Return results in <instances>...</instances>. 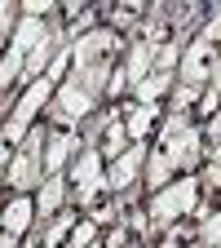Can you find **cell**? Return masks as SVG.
<instances>
[{"instance_id": "cell-2", "label": "cell", "mask_w": 221, "mask_h": 248, "mask_svg": "<svg viewBox=\"0 0 221 248\" xmlns=\"http://www.w3.org/2000/svg\"><path fill=\"white\" fill-rule=\"evenodd\" d=\"M119 49H124V36H119L111 22H106V27L98 22L93 31H84L80 40H71V80L102 98V93H106V80H111V71H115Z\"/></svg>"}, {"instance_id": "cell-7", "label": "cell", "mask_w": 221, "mask_h": 248, "mask_svg": "<svg viewBox=\"0 0 221 248\" xmlns=\"http://www.w3.org/2000/svg\"><path fill=\"white\" fill-rule=\"evenodd\" d=\"M67 182H71V195H75V204H93L98 195H111L106 191V169H102V151L98 146H80V155L71 160V169H67Z\"/></svg>"}, {"instance_id": "cell-4", "label": "cell", "mask_w": 221, "mask_h": 248, "mask_svg": "<svg viewBox=\"0 0 221 248\" xmlns=\"http://www.w3.org/2000/svg\"><path fill=\"white\" fill-rule=\"evenodd\" d=\"M44 142H49V129L36 124V129L14 146V160L5 169V182L14 186V195H31V186H40L49 177V169H44Z\"/></svg>"}, {"instance_id": "cell-17", "label": "cell", "mask_w": 221, "mask_h": 248, "mask_svg": "<svg viewBox=\"0 0 221 248\" xmlns=\"http://www.w3.org/2000/svg\"><path fill=\"white\" fill-rule=\"evenodd\" d=\"M71 231H75V208H62L53 222H49V231H44V244L49 248H62V244L71 239Z\"/></svg>"}, {"instance_id": "cell-3", "label": "cell", "mask_w": 221, "mask_h": 248, "mask_svg": "<svg viewBox=\"0 0 221 248\" xmlns=\"http://www.w3.org/2000/svg\"><path fill=\"white\" fill-rule=\"evenodd\" d=\"M199 177H191V173H177L168 186H160V191L150 195V204H146V217H150V231H168V226H177L181 217H191L195 208H199Z\"/></svg>"}, {"instance_id": "cell-25", "label": "cell", "mask_w": 221, "mask_h": 248, "mask_svg": "<svg viewBox=\"0 0 221 248\" xmlns=\"http://www.w3.org/2000/svg\"><path fill=\"white\" fill-rule=\"evenodd\" d=\"M199 31H204V36H208V40L221 49V5H217V14H208V22H204Z\"/></svg>"}, {"instance_id": "cell-10", "label": "cell", "mask_w": 221, "mask_h": 248, "mask_svg": "<svg viewBox=\"0 0 221 248\" xmlns=\"http://www.w3.org/2000/svg\"><path fill=\"white\" fill-rule=\"evenodd\" d=\"M80 138L71 129H49V142H44V169L49 173H62V164H71L75 155H80Z\"/></svg>"}, {"instance_id": "cell-19", "label": "cell", "mask_w": 221, "mask_h": 248, "mask_svg": "<svg viewBox=\"0 0 221 248\" xmlns=\"http://www.w3.org/2000/svg\"><path fill=\"white\" fill-rule=\"evenodd\" d=\"M18 5L14 0H0V49H5V40H14V31H18Z\"/></svg>"}, {"instance_id": "cell-21", "label": "cell", "mask_w": 221, "mask_h": 248, "mask_svg": "<svg viewBox=\"0 0 221 248\" xmlns=\"http://www.w3.org/2000/svg\"><path fill=\"white\" fill-rule=\"evenodd\" d=\"M177 58H181V40H168L164 49H155V71H177Z\"/></svg>"}, {"instance_id": "cell-16", "label": "cell", "mask_w": 221, "mask_h": 248, "mask_svg": "<svg viewBox=\"0 0 221 248\" xmlns=\"http://www.w3.org/2000/svg\"><path fill=\"white\" fill-rule=\"evenodd\" d=\"M62 14H67V36H75V40L84 36V31L98 27V9H93V5H67Z\"/></svg>"}, {"instance_id": "cell-30", "label": "cell", "mask_w": 221, "mask_h": 248, "mask_svg": "<svg viewBox=\"0 0 221 248\" xmlns=\"http://www.w3.org/2000/svg\"><path fill=\"white\" fill-rule=\"evenodd\" d=\"M129 248H142V244H129Z\"/></svg>"}, {"instance_id": "cell-22", "label": "cell", "mask_w": 221, "mask_h": 248, "mask_svg": "<svg viewBox=\"0 0 221 248\" xmlns=\"http://www.w3.org/2000/svg\"><path fill=\"white\" fill-rule=\"evenodd\" d=\"M93 239H98V226H93V222H88V217H84V222H75V231H71V239H67V248H88Z\"/></svg>"}, {"instance_id": "cell-11", "label": "cell", "mask_w": 221, "mask_h": 248, "mask_svg": "<svg viewBox=\"0 0 221 248\" xmlns=\"http://www.w3.org/2000/svg\"><path fill=\"white\" fill-rule=\"evenodd\" d=\"M67 200H71L67 173H49V177L40 182V195H36V217H58L62 208H67Z\"/></svg>"}, {"instance_id": "cell-26", "label": "cell", "mask_w": 221, "mask_h": 248, "mask_svg": "<svg viewBox=\"0 0 221 248\" xmlns=\"http://www.w3.org/2000/svg\"><path fill=\"white\" fill-rule=\"evenodd\" d=\"M124 226H129L133 235H146V231H150V217H146V208H133V213H129V222H124Z\"/></svg>"}, {"instance_id": "cell-20", "label": "cell", "mask_w": 221, "mask_h": 248, "mask_svg": "<svg viewBox=\"0 0 221 248\" xmlns=\"http://www.w3.org/2000/svg\"><path fill=\"white\" fill-rule=\"evenodd\" d=\"M199 244H204V248L221 244V208H212V213L204 217V226H199Z\"/></svg>"}, {"instance_id": "cell-8", "label": "cell", "mask_w": 221, "mask_h": 248, "mask_svg": "<svg viewBox=\"0 0 221 248\" xmlns=\"http://www.w3.org/2000/svg\"><path fill=\"white\" fill-rule=\"evenodd\" d=\"M212 76H221L217 45L204 36V31H195V36L186 40V49H181V71H177V80H181V84H195V89H204Z\"/></svg>"}, {"instance_id": "cell-1", "label": "cell", "mask_w": 221, "mask_h": 248, "mask_svg": "<svg viewBox=\"0 0 221 248\" xmlns=\"http://www.w3.org/2000/svg\"><path fill=\"white\" fill-rule=\"evenodd\" d=\"M204 155V133L191 111H168L160 120V133H155L150 146V160H146V191L155 195L160 186H168L177 173L195 169Z\"/></svg>"}, {"instance_id": "cell-31", "label": "cell", "mask_w": 221, "mask_h": 248, "mask_svg": "<svg viewBox=\"0 0 221 248\" xmlns=\"http://www.w3.org/2000/svg\"><path fill=\"white\" fill-rule=\"evenodd\" d=\"M191 248H204V244H191Z\"/></svg>"}, {"instance_id": "cell-6", "label": "cell", "mask_w": 221, "mask_h": 248, "mask_svg": "<svg viewBox=\"0 0 221 248\" xmlns=\"http://www.w3.org/2000/svg\"><path fill=\"white\" fill-rule=\"evenodd\" d=\"M53 89H58V80H49V76H40L36 84H27V89H22L18 107L9 111V120H5V124H0V133H5V142H9V146H18V142H22L31 129H36V115L49 107Z\"/></svg>"}, {"instance_id": "cell-5", "label": "cell", "mask_w": 221, "mask_h": 248, "mask_svg": "<svg viewBox=\"0 0 221 248\" xmlns=\"http://www.w3.org/2000/svg\"><path fill=\"white\" fill-rule=\"evenodd\" d=\"M93 111H98V93H88V89L75 84L71 76L53 89V98H49V107H44V115H49L53 129H71V133H75V124H84Z\"/></svg>"}, {"instance_id": "cell-24", "label": "cell", "mask_w": 221, "mask_h": 248, "mask_svg": "<svg viewBox=\"0 0 221 248\" xmlns=\"http://www.w3.org/2000/svg\"><path fill=\"white\" fill-rule=\"evenodd\" d=\"M199 182H208L212 191H221V146H212L208 151V169H204V177Z\"/></svg>"}, {"instance_id": "cell-29", "label": "cell", "mask_w": 221, "mask_h": 248, "mask_svg": "<svg viewBox=\"0 0 221 248\" xmlns=\"http://www.w3.org/2000/svg\"><path fill=\"white\" fill-rule=\"evenodd\" d=\"M88 248H102V239H93V244H88Z\"/></svg>"}, {"instance_id": "cell-34", "label": "cell", "mask_w": 221, "mask_h": 248, "mask_svg": "<svg viewBox=\"0 0 221 248\" xmlns=\"http://www.w3.org/2000/svg\"><path fill=\"white\" fill-rule=\"evenodd\" d=\"M217 146H221V142H217Z\"/></svg>"}, {"instance_id": "cell-14", "label": "cell", "mask_w": 221, "mask_h": 248, "mask_svg": "<svg viewBox=\"0 0 221 248\" xmlns=\"http://www.w3.org/2000/svg\"><path fill=\"white\" fill-rule=\"evenodd\" d=\"M124 111V133H129V142H146L150 138V129L160 124V107H142V102H124L119 107Z\"/></svg>"}, {"instance_id": "cell-28", "label": "cell", "mask_w": 221, "mask_h": 248, "mask_svg": "<svg viewBox=\"0 0 221 248\" xmlns=\"http://www.w3.org/2000/svg\"><path fill=\"white\" fill-rule=\"evenodd\" d=\"M0 248H18V239H14V235H5V231H0Z\"/></svg>"}, {"instance_id": "cell-9", "label": "cell", "mask_w": 221, "mask_h": 248, "mask_svg": "<svg viewBox=\"0 0 221 248\" xmlns=\"http://www.w3.org/2000/svg\"><path fill=\"white\" fill-rule=\"evenodd\" d=\"M146 142H129V151L119 155V160H111V169H106V191L111 195H124V191H133V182H137V173H142V164H146Z\"/></svg>"}, {"instance_id": "cell-15", "label": "cell", "mask_w": 221, "mask_h": 248, "mask_svg": "<svg viewBox=\"0 0 221 248\" xmlns=\"http://www.w3.org/2000/svg\"><path fill=\"white\" fill-rule=\"evenodd\" d=\"M173 84H177V71H150L142 84H133L129 93H133V102H142V107H160V98L164 93H173Z\"/></svg>"}, {"instance_id": "cell-13", "label": "cell", "mask_w": 221, "mask_h": 248, "mask_svg": "<svg viewBox=\"0 0 221 248\" xmlns=\"http://www.w3.org/2000/svg\"><path fill=\"white\" fill-rule=\"evenodd\" d=\"M155 71V49L137 36V40H129V53H124V67H119V76H124V84H142L146 76Z\"/></svg>"}, {"instance_id": "cell-23", "label": "cell", "mask_w": 221, "mask_h": 248, "mask_svg": "<svg viewBox=\"0 0 221 248\" xmlns=\"http://www.w3.org/2000/svg\"><path fill=\"white\" fill-rule=\"evenodd\" d=\"M199 102V89L195 84H173V111H191Z\"/></svg>"}, {"instance_id": "cell-27", "label": "cell", "mask_w": 221, "mask_h": 248, "mask_svg": "<svg viewBox=\"0 0 221 248\" xmlns=\"http://www.w3.org/2000/svg\"><path fill=\"white\" fill-rule=\"evenodd\" d=\"M9 160H14V146L5 142V133H0V177H5V169H9Z\"/></svg>"}, {"instance_id": "cell-12", "label": "cell", "mask_w": 221, "mask_h": 248, "mask_svg": "<svg viewBox=\"0 0 221 248\" xmlns=\"http://www.w3.org/2000/svg\"><path fill=\"white\" fill-rule=\"evenodd\" d=\"M31 222H36V200L31 195H14L5 208H0V231L14 235V239H22L31 231Z\"/></svg>"}, {"instance_id": "cell-32", "label": "cell", "mask_w": 221, "mask_h": 248, "mask_svg": "<svg viewBox=\"0 0 221 248\" xmlns=\"http://www.w3.org/2000/svg\"><path fill=\"white\" fill-rule=\"evenodd\" d=\"M212 248H221V244H212Z\"/></svg>"}, {"instance_id": "cell-18", "label": "cell", "mask_w": 221, "mask_h": 248, "mask_svg": "<svg viewBox=\"0 0 221 248\" xmlns=\"http://www.w3.org/2000/svg\"><path fill=\"white\" fill-rule=\"evenodd\" d=\"M142 14H146V9H142V5H137V0H124V5H119V9H115V14H111V27H115V31H119V36H124V31H129V27H133V22H146V18H142Z\"/></svg>"}, {"instance_id": "cell-33", "label": "cell", "mask_w": 221, "mask_h": 248, "mask_svg": "<svg viewBox=\"0 0 221 248\" xmlns=\"http://www.w3.org/2000/svg\"><path fill=\"white\" fill-rule=\"evenodd\" d=\"M44 248H49V244H44Z\"/></svg>"}]
</instances>
